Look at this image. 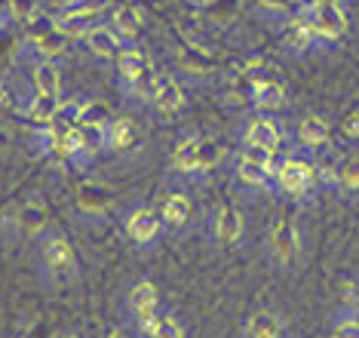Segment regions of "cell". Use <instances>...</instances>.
I'll return each mask as SVG.
<instances>
[{"label": "cell", "instance_id": "cell-37", "mask_svg": "<svg viewBox=\"0 0 359 338\" xmlns=\"http://www.w3.org/2000/svg\"><path fill=\"white\" fill-rule=\"evenodd\" d=\"M320 4H341V0H304V6H320Z\"/></svg>", "mask_w": 359, "mask_h": 338}, {"label": "cell", "instance_id": "cell-12", "mask_svg": "<svg viewBox=\"0 0 359 338\" xmlns=\"http://www.w3.org/2000/svg\"><path fill=\"white\" fill-rule=\"evenodd\" d=\"M83 46L89 49V56H95L99 62H117V56L123 53V37L111 28L108 22H99L93 31L83 37Z\"/></svg>", "mask_w": 359, "mask_h": 338}, {"label": "cell", "instance_id": "cell-11", "mask_svg": "<svg viewBox=\"0 0 359 338\" xmlns=\"http://www.w3.org/2000/svg\"><path fill=\"white\" fill-rule=\"evenodd\" d=\"M283 46L289 49V53H295V56H304L313 46H320L313 28H310V19H307L304 6H301L295 15H289V19L283 22Z\"/></svg>", "mask_w": 359, "mask_h": 338}, {"label": "cell", "instance_id": "cell-18", "mask_svg": "<svg viewBox=\"0 0 359 338\" xmlns=\"http://www.w3.org/2000/svg\"><path fill=\"white\" fill-rule=\"evenodd\" d=\"M160 219H163V228H169V230L187 228L194 221V200L184 191L166 194V200L160 206Z\"/></svg>", "mask_w": 359, "mask_h": 338}, {"label": "cell", "instance_id": "cell-23", "mask_svg": "<svg viewBox=\"0 0 359 338\" xmlns=\"http://www.w3.org/2000/svg\"><path fill=\"white\" fill-rule=\"evenodd\" d=\"M111 28L117 31L120 37H123V44H135V37L142 34V28H144V15L138 6H129V4H120L117 10L111 13Z\"/></svg>", "mask_w": 359, "mask_h": 338}, {"label": "cell", "instance_id": "cell-3", "mask_svg": "<svg viewBox=\"0 0 359 338\" xmlns=\"http://www.w3.org/2000/svg\"><path fill=\"white\" fill-rule=\"evenodd\" d=\"M264 249H267V259L273 261V268H280V271L295 268V261L301 255V230H298L295 216L276 212L271 219V225H267Z\"/></svg>", "mask_w": 359, "mask_h": 338}, {"label": "cell", "instance_id": "cell-38", "mask_svg": "<svg viewBox=\"0 0 359 338\" xmlns=\"http://www.w3.org/2000/svg\"><path fill=\"white\" fill-rule=\"evenodd\" d=\"M347 314H350V317H353V320H359V299L353 301V308H350V311H347Z\"/></svg>", "mask_w": 359, "mask_h": 338}, {"label": "cell", "instance_id": "cell-36", "mask_svg": "<svg viewBox=\"0 0 359 338\" xmlns=\"http://www.w3.org/2000/svg\"><path fill=\"white\" fill-rule=\"evenodd\" d=\"M71 6H74V0H43V10H50L53 15H55V13L71 10Z\"/></svg>", "mask_w": 359, "mask_h": 338}, {"label": "cell", "instance_id": "cell-26", "mask_svg": "<svg viewBox=\"0 0 359 338\" xmlns=\"http://www.w3.org/2000/svg\"><path fill=\"white\" fill-rule=\"evenodd\" d=\"M178 65L184 74H194V77H209L212 74V56L194 44H184L178 49Z\"/></svg>", "mask_w": 359, "mask_h": 338}, {"label": "cell", "instance_id": "cell-29", "mask_svg": "<svg viewBox=\"0 0 359 338\" xmlns=\"http://www.w3.org/2000/svg\"><path fill=\"white\" fill-rule=\"evenodd\" d=\"M255 10L261 19H267V22H285L289 15H295L301 6L295 0H255Z\"/></svg>", "mask_w": 359, "mask_h": 338}, {"label": "cell", "instance_id": "cell-32", "mask_svg": "<svg viewBox=\"0 0 359 338\" xmlns=\"http://www.w3.org/2000/svg\"><path fill=\"white\" fill-rule=\"evenodd\" d=\"M111 4H114V0H74V6H71V10H74V13H83V15H93V19H99L102 13L111 10Z\"/></svg>", "mask_w": 359, "mask_h": 338}, {"label": "cell", "instance_id": "cell-21", "mask_svg": "<svg viewBox=\"0 0 359 338\" xmlns=\"http://www.w3.org/2000/svg\"><path fill=\"white\" fill-rule=\"evenodd\" d=\"M31 89L43 96H62V65L50 59L31 62Z\"/></svg>", "mask_w": 359, "mask_h": 338}, {"label": "cell", "instance_id": "cell-14", "mask_svg": "<svg viewBox=\"0 0 359 338\" xmlns=\"http://www.w3.org/2000/svg\"><path fill=\"white\" fill-rule=\"evenodd\" d=\"M172 169L178 176L191 178V181H203L200 178V136L184 133L175 138L172 145Z\"/></svg>", "mask_w": 359, "mask_h": 338}, {"label": "cell", "instance_id": "cell-9", "mask_svg": "<svg viewBox=\"0 0 359 338\" xmlns=\"http://www.w3.org/2000/svg\"><path fill=\"white\" fill-rule=\"evenodd\" d=\"M151 108L163 114V117H175L182 114L184 108V89L178 84V77L172 74H157V84H154V93H151Z\"/></svg>", "mask_w": 359, "mask_h": 338}, {"label": "cell", "instance_id": "cell-16", "mask_svg": "<svg viewBox=\"0 0 359 338\" xmlns=\"http://www.w3.org/2000/svg\"><path fill=\"white\" fill-rule=\"evenodd\" d=\"M243 338H285V320L273 308L252 311L243 323Z\"/></svg>", "mask_w": 359, "mask_h": 338}, {"label": "cell", "instance_id": "cell-15", "mask_svg": "<svg viewBox=\"0 0 359 338\" xmlns=\"http://www.w3.org/2000/svg\"><path fill=\"white\" fill-rule=\"evenodd\" d=\"M252 105L261 114H273L285 105V84L273 74H264V77L252 80Z\"/></svg>", "mask_w": 359, "mask_h": 338}, {"label": "cell", "instance_id": "cell-22", "mask_svg": "<svg viewBox=\"0 0 359 338\" xmlns=\"http://www.w3.org/2000/svg\"><path fill=\"white\" fill-rule=\"evenodd\" d=\"M138 145V126L133 117H114L104 138V151L111 154H129Z\"/></svg>", "mask_w": 359, "mask_h": 338}, {"label": "cell", "instance_id": "cell-27", "mask_svg": "<svg viewBox=\"0 0 359 338\" xmlns=\"http://www.w3.org/2000/svg\"><path fill=\"white\" fill-rule=\"evenodd\" d=\"M114 120V111L99 98H83L77 114V126H95V129H108Z\"/></svg>", "mask_w": 359, "mask_h": 338}, {"label": "cell", "instance_id": "cell-2", "mask_svg": "<svg viewBox=\"0 0 359 338\" xmlns=\"http://www.w3.org/2000/svg\"><path fill=\"white\" fill-rule=\"evenodd\" d=\"M316 188H320V176H316L313 160L301 157V154H285V157L276 163L273 194L285 197V200H307Z\"/></svg>", "mask_w": 359, "mask_h": 338}, {"label": "cell", "instance_id": "cell-1", "mask_svg": "<svg viewBox=\"0 0 359 338\" xmlns=\"http://www.w3.org/2000/svg\"><path fill=\"white\" fill-rule=\"evenodd\" d=\"M37 249V265H40V277L50 286H71L77 280V252L71 240L62 230L50 228L43 237L34 243Z\"/></svg>", "mask_w": 359, "mask_h": 338}, {"label": "cell", "instance_id": "cell-33", "mask_svg": "<svg viewBox=\"0 0 359 338\" xmlns=\"http://www.w3.org/2000/svg\"><path fill=\"white\" fill-rule=\"evenodd\" d=\"M332 338H359V320H353L350 314H344L334 323L332 329Z\"/></svg>", "mask_w": 359, "mask_h": 338}, {"label": "cell", "instance_id": "cell-19", "mask_svg": "<svg viewBox=\"0 0 359 338\" xmlns=\"http://www.w3.org/2000/svg\"><path fill=\"white\" fill-rule=\"evenodd\" d=\"M233 178H236V185H240L243 191H258V194L273 191V172L264 169V167H258V163H252V160L236 157Z\"/></svg>", "mask_w": 359, "mask_h": 338}, {"label": "cell", "instance_id": "cell-35", "mask_svg": "<svg viewBox=\"0 0 359 338\" xmlns=\"http://www.w3.org/2000/svg\"><path fill=\"white\" fill-rule=\"evenodd\" d=\"M15 105V98H13V89L6 80H0V114H6Z\"/></svg>", "mask_w": 359, "mask_h": 338}, {"label": "cell", "instance_id": "cell-6", "mask_svg": "<svg viewBox=\"0 0 359 338\" xmlns=\"http://www.w3.org/2000/svg\"><path fill=\"white\" fill-rule=\"evenodd\" d=\"M212 237L222 249H236L246 237V216L236 203H222L212 216Z\"/></svg>", "mask_w": 359, "mask_h": 338}, {"label": "cell", "instance_id": "cell-7", "mask_svg": "<svg viewBox=\"0 0 359 338\" xmlns=\"http://www.w3.org/2000/svg\"><path fill=\"white\" fill-rule=\"evenodd\" d=\"M329 138H332V123L325 114L310 111L295 123V142L301 151H310V154L320 151V148L329 145Z\"/></svg>", "mask_w": 359, "mask_h": 338}, {"label": "cell", "instance_id": "cell-30", "mask_svg": "<svg viewBox=\"0 0 359 338\" xmlns=\"http://www.w3.org/2000/svg\"><path fill=\"white\" fill-rule=\"evenodd\" d=\"M222 163V145L209 136H200V178H209Z\"/></svg>", "mask_w": 359, "mask_h": 338}, {"label": "cell", "instance_id": "cell-34", "mask_svg": "<svg viewBox=\"0 0 359 338\" xmlns=\"http://www.w3.org/2000/svg\"><path fill=\"white\" fill-rule=\"evenodd\" d=\"M338 129H341V136H344L347 142H359V111H350L347 117L338 123Z\"/></svg>", "mask_w": 359, "mask_h": 338}, {"label": "cell", "instance_id": "cell-5", "mask_svg": "<svg viewBox=\"0 0 359 338\" xmlns=\"http://www.w3.org/2000/svg\"><path fill=\"white\" fill-rule=\"evenodd\" d=\"M307 19H310V28H313L320 46L325 44H334L347 34V13L341 4H320V6H304Z\"/></svg>", "mask_w": 359, "mask_h": 338}, {"label": "cell", "instance_id": "cell-24", "mask_svg": "<svg viewBox=\"0 0 359 338\" xmlns=\"http://www.w3.org/2000/svg\"><path fill=\"white\" fill-rule=\"evenodd\" d=\"M95 25H99V22H95L93 15H83V13H74V10H65V13L53 15V28L59 31V34H65L68 40H83L89 31L95 28Z\"/></svg>", "mask_w": 359, "mask_h": 338}, {"label": "cell", "instance_id": "cell-28", "mask_svg": "<svg viewBox=\"0 0 359 338\" xmlns=\"http://www.w3.org/2000/svg\"><path fill=\"white\" fill-rule=\"evenodd\" d=\"M334 188L341 194L359 197V154H350L347 160H341L334 167Z\"/></svg>", "mask_w": 359, "mask_h": 338}, {"label": "cell", "instance_id": "cell-10", "mask_svg": "<svg viewBox=\"0 0 359 338\" xmlns=\"http://www.w3.org/2000/svg\"><path fill=\"white\" fill-rule=\"evenodd\" d=\"M243 145H264V148L280 151L283 129H280V123H276L273 114H261V111L252 114L246 120V126H243Z\"/></svg>", "mask_w": 359, "mask_h": 338}, {"label": "cell", "instance_id": "cell-4", "mask_svg": "<svg viewBox=\"0 0 359 338\" xmlns=\"http://www.w3.org/2000/svg\"><path fill=\"white\" fill-rule=\"evenodd\" d=\"M120 228H123V237L129 243L135 246V249L148 252L157 246L160 234H163V219H160V209H154V206H129L123 212V219H120Z\"/></svg>", "mask_w": 359, "mask_h": 338}, {"label": "cell", "instance_id": "cell-25", "mask_svg": "<svg viewBox=\"0 0 359 338\" xmlns=\"http://www.w3.org/2000/svg\"><path fill=\"white\" fill-rule=\"evenodd\" d=\"M111 203V188L99 185V181H86V185L77 188V206L89 216H99V212L108 209Z\"/></svg>", "mask_w": 359, "mask_h": 338}, {"label": "cell", "instance_id": "cell-20", "mask_svg": "<svg viewBox=\"0 0 359 338\" xmlns=\"http://www.w3.org/2000/svg\"><path fill=\"white\" fill-rule=\"evenodd\" d=\"M59 105H62V96H43V93H34L28 96V102L22 105V120H28L31 126H50L59 114Z\"/></svg>", "mask_w": 359, "mask_h": 338}, {"label": "cell", "instance_id": "cell-40", "mask_svg": "<svg viewBox=\"0 0 359 338\" xmlns=\"http://www.w3.org/2000/svg\"><path fill=\"white\" fill-rule=\"evenodd\" d=\"M59 338H83V335H77V332H65V335H59Z\"/></svg>", "mask_w": 359, "mask_h": 338}, {"label": "cell", "instance_id": "cell-8", "mask_svg": "<svg viewBox=\"0 0 359 338\" xmlns=\"http://www.w3.org/2000/svg\"><path fill=\"white\" fill-rule=\"evenodd\" d=\"M15 230H19L22 240L37 243L40 237L50 230V209H46L43 200H28L19 206L15 212Z\"/></svg>", "mask_w": 359, "mask_h": 338}, {"label": "cell", "instance_id": "cell-31", "mask_svg": "<svg viewBox=\"0 0 359 338\" xmlns=\"http://www.w3.org/2000/svg\"><path fill=\"white\" fill-rule=\"evenodd\" d=\"M276 154H280V151H273V148H264V145H240V154H236V157L252 160V163H258V167L276 172V163H280Z\"/></svg>", "mask_w": 359, "mask_h": 338}, {"label": "cell", "instance_id": "cell-13", "mask_svg": "<svg viewBox=\"0 0 359 338\" xmlns=\"http://www.w3.org/2000/svg\"><path fill=\"white\" fill-rule=\"evenodd\" d=\"M126 311H129V317L135 320H144V317H151V314H157L160 311V290H157V283L154 280H135L133 286L126 290Z\"/></svg>", "mask_w": 359, "mask_h": 338}, {"label": "cell", "instance_id": "cell-17", "mask_svg": "<svg viewBox=\"0 0 359 338\" xmlns=\"http://www.w3.org/2000/svg\"><path fill=\"white\" fill-rule=\"evenodd\" d=\"M138 338H184V326L172 311H157V314L144 317L135 323Z\"/></svg>", "mask_w": 359, "mask_h": 338}, {"label": "cell", "instance_id": "cell-39", "mask_svg": "<svg viewBox=\"0 0 359 338\" xmlns=\"http://www.w3.org/2000/svg\"><path fill=\"white\" fill-rule=\"evenodd\" d=\"M6 22H10V19H6V13H4V10H0V31H4V28H6Z\"/></svg>", "mask_w": 359, "mask_h": 338}]
</instances>
